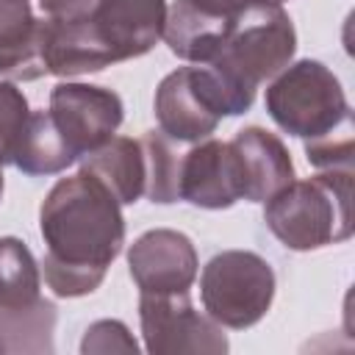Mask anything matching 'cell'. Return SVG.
Returning <instances> with one entry per match:
<instances>
[{
	"instance_id": "6da1fadb",
	"label": "cell",
	"mask_w": 355,
	"mask_h": 355,
	"mask_svg": "<svg viewBox=\"0 0 355 355\" xmlns=\"http://www.w3.org/2000/svg\"><path fill=\"white\" fill-rule=\"evenodd\" d=\"M47 252L39 263L55 297H86L105 280L125 244L122 205L86 172L61 178L39 208Z\"/></svg>"
},
{
	"instance_id": "7a4b0ae2",
	"label": "cell",
	"mask_w": 355,
	"mask_h": 355,
	"mask_svg": "<svg viewBox=\"0 0 355 355\" xmlns=\"http://www.w3.org/2000/svg\"><path fill=\"white\" fill-rule=\"evenodd\" d=\"M297 53V31L283 6H247L236 14L219 53L208 61L216 78L227 116L250 111L255 92L291 64Z\"/></svg>"
},
{
	"instance_id": "3957f363",
	"label": "cell",
	"mask_w": 355,
	"mask_h": 355,
	"mask_svg": "<svg viewBox=\"0 0 355 355\" xmlns=\"http://www.w3.org/2000/svg\"><path fill=\"white\" fill-rule=\"evenodd\" d=\"M263 205V222L283 247L311 252L341 244L355 227L352 172L324 169L305 180L294 178Z\"/></svg>"
},
{
	"instance_id": "277c9868",
	"label": "cell",
	"mask_w": 355,
	"mask_h": 355,
	"mask_svg": "<svg viewBox=\"0 0 355 355\" xmlns=\"http://www.w3.org/2000/svg\"><path fill=\"white\" fill-rule=\"evenodd\" d=\"M266 111L288 136L313 141L352 128V111L341 80L313 58L291 61L266 86Z\"/></svg>"
},
{
	"instance_id": "5b68a950",
	"label": "cell",
	"mask_w": 355,
	"mask_h": 355,
	"mask_svg": "<svg viewBox=\"0 0 355 355\" xmlns=\"http://www.w3.org/2000/svg\"><path fill=\"white\" fill-rule=\"evenodd\" d=\"M275 269L250 250L216 252L200 275V300L205 313L230 330L258 324L275 300Z\"/></svg>"
},
{
	"instance_id": "8992f818",
	"label": "cell",
	"mask_w": 355,
	"mask_h": 355,
	"mask_svg": "<svg viewBox=\"0 0 355 355\" xmlns=\"http://www.w3.org/2000/svg\"><path fill=\"white\" fill-rule=\"evenodd\" d=\"M139 324L150 355H222L227 336L208 313H200L189 294H141Z\"/></svg>"
},
{
	"instance_id": "52a82bcc",
	"label": "cell",
	"mask_w": 355,
	"mask_h": 355,
	"mask_svg": "<svg viewBox=\"0 0 355 355\" xmlns=\"http://www.w3.org/2000/svg\"><path fill=\"white\" fill-rule=\"evenodd\" d=\"M225 116V97L208 67H180L155 89L158 130L172 141H202Z\"/></svg>"
},
{
	"instance_id": "ba28073f",
	"label": "cell",
	"mask_w": 355,
	"mask_h": 355,
	"mask_svg": "<svg viewBox=\"0 0 355 355\" xmlns=\"http://www.w3.org/2000/svg\"><path fill=\"white\" fill-rule=\"evenodd\" d=\"M50 116L75 158H80L114 139L125 119V105L122 97L105 86L58 83L50 92Z\"/></svg>"
},
{
	"instance_id": "9c48e42d",
	"label": "cell",
	"mask_w": 355,
	"mask_h": 355,
	"mask_svg": "<svg viewBox=\"0 0 355 355\" xmlns=\"http://www.w3.org/2000/svg\"><path fill=\"white\" fill-rule=\"evenodd\" d=\"M128 269L139 294H189L197 280L200 261L186 233L155 227L130 244Z\"/></svg>"
},
{
	"instance_id": "30bf717a",
	"label": "cell",
	"mask_w": 355,
	"mask_h": 355,
	"mask_svg": "<svg viewBox=\"0 0 355 355\" xmlns=\"http://www.w3.org/2000/svg\"><path fill=\"white\" fill-rule=\"evenodd\" d=\"M180 200L222 211L244 200L239 158L230 141L202 139L180 158Z\"/></svg>"
},
{
	"instance_id": "8fae6325",
	"label": "cell",
	"mask_w": 355,
	"mask_h": 355,
	"mask_svg": "<svg viewBox=\"0 0 355 355\" xmlns=\"http://www.w3.org/2000/svg\"><path fill=\"white\" fill-rule=\"evenodd\" d=\"M55 305L0 272V352H53Z\"/></svg>"
},
{
	"instance_id": "7c38bea8",
	"label": "cell",
	"mask_w": 355,
	"mask_h": 355,
	"mask_svg": "<svg viewBox=\"0 0 355 355\" xmlns=\"http://www.w3.org/2000/svg\"><path fill=\"white\" fill-rule=\"evenodd\" d=\"M164 19L166 0H103L94 14V25L116 64L150 53L161 39Z\"/></svg>"
},
{
	"instance_id": "4fadbf2b",
	"label": "cell",
	"mask_w": 355,
	"mask_h": 355,
	"mask_svg": "<svg viewBox=\"0 0 355 355\" xmlns=\"http://www.w3.org/2000/svg\"><path fill=\"white\" fill-rule=\"evenodd\" d=\"M230 144L239 158L244 200L266 202L269 197H275L280 189H286L297 178L291 153L275 133L252 125V128L239 130Z\"/></svg>"
},
{
	"instance_id": "5bb4252c",
	"label": "cell",
	"mask_w": 355,
	"mask_h": 355,
	"mask_svg": "<svg viewBox=\"0 0 355 355\" xmlns=\"http://www.w3.org/2000/svg\"><path fill=\"white\" fill-rule=\"evenodd\" d=\"M233 19L236 17H216L200 11L191 0H175L166 8L161 39L178 58L189 64H208L219 53Z\"/></svg>"
},
{
	"instance_id": "9a60e30c",
	"label": "cell",
	"mask_w": 355,
	"mask_h": 355,
	"mask_svg": "<svg viewBox=\"0 0 355 355\" xmlns=\"http://www.w3.org/2000/svg\"><path fill=\"white\" fill-rule=\"evenodd\" d=\"M80 172L100 180L119 205H133L144 194V150L139 139L114 136L83 155Z\"/></svg>"
},
{
	"instance_id": "2e32d148",
	"label": "cell",
	"mask_w": 355,
	"mask_h": 355,
	"mask_svg": "<svg viewBox=\"0 0 355 355\" xmlns=\"http://www.w3.org/2000/svg\"><path fill=\"white\" fill-rule=\"evenodd\" d=\"M47 22H50V44H47L50 75L75 78L116 64L94 25V17L86 22H53V19Z\"/></svg>"
},
{
	"instance_id": "e0dca14e",
	"label": "cell",
	"mask_w": 355,
	"mask_h": 355,
	"mask_svg": "<svg viewBox=\"0 0 355 355\" xmlns=\"http://www.w3.org/2000/svg\"><path fill=\"white\" fill-rule=\"evenodd\" d=\"M22 175H58L69 164H75V153L69 150L67 139L61 136L58 125L53 122L50 111H31L28 125L17 141L14 161Z\"/></svg>"
},
{
	"instance_id": "ac0fdd59",
	"label": "cell",
	"mask_w": 355,
	"mask_h": 355,
	"mask_svg": "<svg viewBox=\"0 0 355 355\" xmlns=\"http://www.w3.org/2000/svg\"><path fill=\"white\" fill-rule=\"evenodd\" d=\"M144 150V197L161 205L180 200V153L164 130H147L141 139Z\"/></svg>"
},
{
	"instance_id": "d6986e66",
	"label": "cell",
	"mask_w": 355,
	"mask_h": 355,
	"mask_svg": "<svg viewBox=\"0 0 355 355\" xmlns=\"http://www.w3.org/2000/svg\"><path fill=\"white\" fill-rule=\"evenodd\" d=\"M47 44H50V22L47 17L33 19V25L8 47L0 50V75L11 83L36 80L47 72Z\"/></svg>"
},
{
	"instance_id": "ffe728a7",
	"label": "cell",
	"mask_w": 355,
	"mask_h": 355,
	"mask_svg": "<svg viewBox=\"0 0 355 355\" xmlns=\"http://www.w3.org/2000/svg\"><path fill=\"white\" fill-rule=\"evenodd\" d=\"M305 155H308V164L316 166L319 172H324V169L352 172V158H355L352 128H344L338 133H330V136L305 141Z\"/></svg>"
},
{
	"instance_id": "44dd1931",
	"label": "cell",
	"mask_w": 355,
	"mask_h": 355,
	"mask_svg": "<svg viewBox=\"0 0 355 355\" xmlns=\"http://www.w3.org/2000/svg\"><path fill=\"white\" fill-rule=\"evenodd\" d=\"M80 352L83 355H92V352H103V355L105 352H130V355H136L139 344L130 336L125 322H119V319H100V322L86 327L83 341H80Z\"/></svg>"
},
{
	"instance_id": "7402d4cb",
	"label": "cell",
	"mask_w": 355,
	"mask_h": 355,
	"mask_svg": "<svg viewBox=\"0 0 355 355\" xmlns=\"http://www.w3.org/2000/svg\"><path fill=\"white\" fill-rule=\"evenodd\" d=\"M33 11L28 0H0V50L14 44L31 25H33Z\"/></svg>"
},
{
	"instance_id": "603a6c76",
	"label": "cell",
	"mask_w": 355,
	"mask_h": 355,
	"mask_svg": "<svg viewBox=\"0 0 355 355\" xmlns=\"http://www.w3.org/2000/svg\"><path fill=\"white\" fill-rule=\"evenodd\" d=\"M103 0H39V8L53 22H86L97 14Z\"/></svg>"
},
{
	"instance_id": "cb8c5ba5",
	"label": "cell",
	"mask_w": 355,
	"mask_h": 355,
	"mask_svg": "<svg viewBox=\"0 0 355 355\" xmlns=\"http://www.w3.org/2000/svg\"><path fill=\"white\" fill-rule=\"evenodd\" d=\"M191 3L200 11H208V14H216V17H236L247 6H255L258 0H191Z\"/></svg>"
}]
</instances>
